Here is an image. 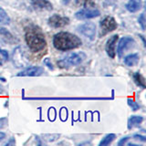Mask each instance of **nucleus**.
Segmentation results:
<instances>
[{
	"label": "nucleus",
	"mask_w": 146,
	"mask_h": 146,
	"mask_svg": "<svg viewBox=\"0 0 146 146\" xmlns=\"http://www.w3.org/2000/svg\"><path fill=\"white\" fill-rule=\"evenodd\" d=\"M115 139H116V135L115 134H114V133H109V134H107L106 136H105L102 141H100V143H99V146L110 145Z\"/></svg>",
	"instance_id": "nucleus-18"
},
{
	"label": "nucleus",
	"mask_w": 146,
	"mask_h": 146,
	"mask_svg": "<svg viewBox=\"0 0 146 146\" xmlns=\"http://www.w3.org/2000/svg\"><path fill=\"white\" fill-rule=\"evenodd\" d=\"M8 123V120L7 117H3V118H0V130L3 129V128L7 127Z\"/></svg>",
	"instance_id": "nucleus-23"
},
{
	"label": "nucleus",
	"mask_w": 146,
	"mask_h": 146,
	"mask_svg": "<svg viewBox=\"0 0 146 146\" xmlns=\"http://www.w3.org/2000/svg\"><path fill=\"white\" fill-rule=\"evenodd\" d=\"M0 54H2V56L4 57V59L8 58V54H7V51H6V50L0 49Z\"/></svg>",
	"instance_id": "nucleus-27"
},
{
	"label": "nucleus",
	"mask_w": 146,
	"mask_h": 146,
	"mask_svg": "<svg viewBox=\"0 0 146 146\" xmlns=\"http://www.w3.org/2000/svg\"><path fill=\"white\" fill-rule=\"evenodd\" d=\"M86 58L83 52H72L68 54L65 58L58 61V66L61 68H68L72 66H78L82 63Z\"/></svg>",
	"instance_id": "nucleus-3"
},
{
	"label": "nucleus",
	"mask_w": 146,
	"mask_h": 146,
	"mask_svg": "<svg viewBox=\"0 0 146 146\" xmlns=\"http://www.w3.org/2000/svg\"><path fill=\"white\" fill-rule=\"evenodd\" d=\"M130 139V137H124V138H122L120 141L118 143V145L119 146H122V145H124L126 143H127V141Z\"/></svg>",
	"instance_id": "nucleus-26"
},
{
	"label": "nucleus",
	"mask_w": 146,
	"mask_h": 146,
	"mask_svg": "<svg viewBox=\"0 0 146 146\" xmlns=\"http://www.w3.org/2000/svg\"><path fill=\"white\" fill-rule=\"evenodd\" d=\"M135 41L134 39L131 38V36H123L121 40L119 41L118 48H117V53L118 56L121 58L125 52H127V50H129L130 48H132L134 47Z\"/></svg>",
	"instance_id": "nucleus-6"
},
{
	"label": "nucleus",
	"mask_w": 146,
	"mask_h": 146,
	"mask_svg": "<svg viewBox=\"0 0 146 146\" xmlns=\"http://www.w3.org/2000/svg\"><path fill=\"white\" fill-rule=\"evenodd\" d=\"M143 121V117L135 116V115L134 116H131V118L129 119V121H128V128L131 130L133 126L141 124Z\"/></svg>",
	"instance_id": "nucleus-16"
},
{
	"label": "nucleus",
	"mask_w": 146,
	"mask_h": 146,
	"mask_svg": "<svg viewBox=\"0 0 146 146\" xmlns=\"http://www.w3.org/2000/svg\"><path fill=\"white\" fill-rule=\"evenodd\" d=\"M139 61H140V56H139V54H137V53L130 54L124 58V63L129 67L136 66L137 64L139 63Z\"/></svg>",
	"instance_id": "nucleus-15"
},
{
	"label": "nucleus",
	"mask_w": 146,
	"mask_h": 146,
	"mask_svg": "<svg viewBox=\"0 0 146 146\" xmlns=\"http://www.w3.org/2000/svg\"><path fill=\"white\" fill-rule=\"evenodd\" d=\"M119 39L118 35H113L110 38L106 43V52L111 58H114L116 56V44Z\"/></svg>",
	"instance_id": "nucleus-11"
},
{
	"label": "nucleus",
	"mask_w": 146,
	"mask_h": 146,
	"mask_svg": "<svg viewBox=\"0 0 146 146\" xmlns=\"http://www.w3.org/2000/svg\"><path fill=\"white\" fill-rule=\"evenodd\" d=\"M70 1H71V0H61V2H62L63 5H68Z\"/></svg>",
	"instance_id": "nucleus-30"
},
{
	"label": "nucleus",
	"mask_w": 146,
	"mask_h": 146,
	"mask_svg": "<svg viewBox=\"0 0 146 146\" xmlns=\"http://www.w3.org/2000/svg\"><path fill=\"white\" fill-rule=\"evenodd\" d=\"M5 138H6V133H4V132L0 131V141H2Z\"/></svg>",
	"instance_id": "nucleus-29"
},
{
	"label": "nucleus",
	"mask_w": 146,
	"mask_h": 146,
	"mask_svg": "<svg viewBox=\"0 0 146 146\" xmlns=\"http://www.w3.org/2000/svg\"><path fill=\"white\" fill-rule=\"evenodd\" d=\"M7 145H10V144H15V140H14V138H11L10 141H8V143H6Z\"/></svg>",
	"instance_id": "nucleus-28"
},
{
	"label": "nucleus",
	"mask_w": 146,
	"mask_h": 146,
	"mask_svg": "<svg viewBox=\"0 0 146 146\" xmlns=\"http://www.w3.org/2000/svg\"><path fill=\"white\" fill-rule=\"evenodd\" d=\"M133 138H134V140L141 141H143V143H144V141H146V137L141 135V134H135V135H133Z\"/></svg>",
	"instance_id": "nucleus-25"
},
{
	"label": "nucleus",
	"mask_w": 146,
	"mask_h": 146,
	"mask_svg": "<svg viewBox=\"0 0 146 146\" xmlns=\"http://www.w3.org/2000/svg\"><path fill=\"white\" fill-rule=\"evenodd\" d=\"M132 77H133V80L137 85L141 88L145 89V79L140 72H135Z\"/></svg>",
	"instance_id": "nucleus-17"
},
{
	"label": "nucleus",
	"mask_w": 146,
	"mask_h": 146,
	"mask_svg": "<svg viewBox=\"0 0 146 146\" xmlns=\"http://www.w3.org/2000/svg\"><path fill=\"white\" fill-rule=\"evenodd\" d=\"M100 15V12L98 9L83 8L75 13V17L79 20H84V19H90V18L97 17Z\"/></svg>",
	"instance_id": "nucleus-10"
},
{
	"label": "nucleus",
	"mask_w": 146,
	"mask_h": 146,
	"mask_svg": "<svg viewBox=\"0 0 146 146\" xmlns=\"http://www.w3.org/2000/svg\"><path fill=\"white\" fill-rule=\"evenodd\" d=\"M48 23L50 27H54V29H60V27H64L70 24V18L58 15V14H54L48 18Z\"/></svg>",
	"instance_id": "nucleus-8"
},
{
	"label": "nucleus",
	"mask_w": 146,
	"mask_h": 146,
	"mask_svg": "<svg viewBox=\"0 0 146 146\" xmlns=\"http://www.w3.org/2000/svg\"><path fill=\"white\" fill-rule=\"evenodd\" d=\"M44 73V68L41 67H30L26 70H22L21 72L17 73L18 77H38L42 75Z\"/></svg>",
	"instance_id": "nucleus-12"
},
{
	"label": "nucleus",
	"mask_w": 146,
	"mask_h": 146,
	"mask_svg": "<svg viewBox=\"0 0 146 146\" xmlns=\"http://www.w3.org/2000/svg\"><path fill=\"white\" fill-rule=\"evenodd\" d=\"M10 23V17L8 14L0 7V24L3 25H8Z\"/></svg>",
	"instance_id": "nucleus-19"
},
{
	"label": "nucleus",
	"mask_w": 146,
	"mask_h": 146,
	"mask_svg": "<svg viewBox=\"0 0 146 146\" xmlns=\"http://www.w3.org/2000/svg\"><path fill=\"white\" fill-rule=\"evenodd\" d=\"M138 22H139V24L141 27V29L145 30V15H144V13L141 14V16L139 17Z\"/></svg>",
	"instance_id": "nucleus-21"
},
{
	"label": "nucleus",
	"mask_w": 146,
	"mask_h": 146,
	"mask_svg": "<svg viewBox=\"0 0 146 146\" xmlns=\"http://www.w3.org/2000/svg\"><path fill=\"white\" fill-rule=\"evenodd\" d=\"M143 6V1L141 0H129L126 4V9L131 13H135L139 11Z\"/></svg>",
	"instance_id": "nucleus-13"
},
{
	"label": "nucleus",
	"mask_w": 146,
	"mask_h": 146,
	"mask_svg": "<svg viewBox=\"0 0 146 146\" xmlns=\"http://www.w3.org/2000/svg\"><path fill=\"white\" fill-rule=\"evenodd\" d=\"M0 34L6 36L5 38H8L9 39H13V36L10 33H9V32L6 29H4V27H0Z\"/></svg>",
	"instance_id": "nucleus-22"
},
{
	"label": "nucleus",
	"mask_w": 146,
	"mask_h": 146,
	"mask_svg": "<svg viewBox=\"0 0 146 146\" xmlns=\"http://www.w3.org/2000/svg\"><path fill=\"white\" fill-rule=\"evenodd\" d=\"M43 63L45 64L46 66H47L48 68H50V70H54V67H53V65H52V63H51V61H50V59L48 58H46L44 60H43Z\"/></svg>",
	"instance_id": "nucleus-24"
},
{
	"label": "nucleus",
	"mask_w": 146,
	"mask_h": 146,
	"mask_svg": "<svg viewBox=\"0 0 146 146\" xmlns=\"http://www.w3.org/2000/svg\"><path fill=\"white\" fill-rule=\"evenodd\" d=\"M82 45L81 39L74 34L70 32H58L53 38L54 48L60 51H68V50L75 49Z\"/></svg>",
	"instance_id": "nucleus-2"
},
{
	"label": "nucleus",
	"mask_w": 146,
	"mask_h": 146,
	"mask_svg": "<svg viewBox=\"0 0 146 146\" xmlns=\"http://www.w3.org/2000/svg\"><path fill=\"white\" fill-rule=\"evenodd\" d=\"M30 1L35 7L46 9V10H52V5L48 0H30Z\"/></svg>",
	"instance_id": "nucleus-14"
},
{
	"label": "nucleus",
	"mask_w": 146,
	"mask_h": 146,
	"mask_svg": "<svg viewBox=\"0 0 146 146\" xmlns=\"http://www.w3.org/2000/svg\"><path fill=\"white\" fill-rule=\"evenodd\" d=\"M79 32L83 35L85 38H89L90 40L95 39V35H96V26L92 22H86L84 24L80 25L78 27Z\"/></svg>",
	"instance_id": "nucleus-7"
},
{
	"label": "nucleus",
	"mask_w": 146,
	"mask_h": 146,
	"mask_svg": "<svg viewBox=\"0 0 146 146\" xmlns=\"http://www.w3.org/2000/svg\"><path fill=\"white\" fill-rule=\"evenodd\" d=\"M30 100H111L110 98H80V97H34L24 98Z\"/></svg>",
	"instance_id": "nucleus-9"
},
{
	"label": "nucleus",
	"mask_w": 146,
	"mask_h": 146,
	"mask_svg": "<svg viewBox=\"0 0 146 146\" xmlns=\"http://www.w3.org/2000/svg\"><path fill=\"white\" fill-rule=\"evenodd\" d=\"M127 102H128V104H129V106L131 108L132 111H138V110L140 109V105L137 103L133 99L129 98V99L127 100Z\"/></svg>",
	"instance_id": "nucleus-20"
},
{
	"label": "nucleus",
	"mask_w": 146,
	"mask_h": 146,
	"mask_svg": "<svg viewBox=\"0 0 146 146\" xmlns=\"http://www.w3.org/2000/svg\"><path fill=\"white\" fill-rule=\"evenodd\" d=\"M25 40L32 52H39L46 48L47 41L39 27L29 25L25 29Z\"/></svg>",
	"instance_id": "nucleus-1"
},
{
	"label": "nucleus",
	"mask_w": 146,
	"mask_h": 146,
	"mask_svg": "<svg viewBox=\"0 0 146 146\" xmlns=\"http://www.w3.org/2000/svg\"><path fill=\"white\" fill-rule=\"evenodd\" d=\"M100 36H104L110 32H111L113 30H115L118 27V24L116 20L111 16L105 17L103 19L100 21Z\"/></svg>",
	"instance_id": "nucleus-4"
},
{
	"label": "nucleus",
	"mask_w": 146,
	"mask_h": 146,
	"mask_svg": "<svg viewBox=\"0 0 146 146\" xmlns=\"http://www.w3.org/2000/svg\"><path fill=\"white\" fill-rule=\"evenodd\" d=\"M12 60L17 68H25L29 65V60L25 56L24 50L21 47H17L14 49L12 54Z\"/></svg>",
	"instance_id": "nucleus-5"
}]
</instances>
